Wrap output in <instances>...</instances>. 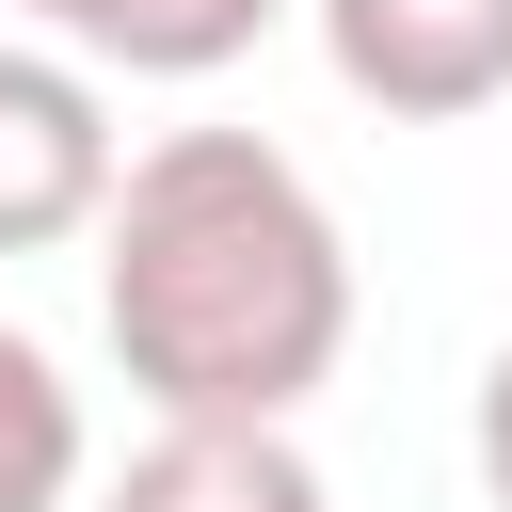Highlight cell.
Segmentation results:
<instances>
[{"label":"cell","instance_id":"obj_1","mask_svg":"<svg viewBox=\"0 0 512 512\" xmlns=\"http://www.w3.org/2000/svg\"><path fill=\"white\" fill-rule=\"evenodd\" d=\"M96 336L160 432H288L352 352V240L256 128H160L96 208Z\"/></svg>","mask_w":512,"mask_h":512},{"label":"cell","instance_id":"obj_2","mask_svg":"<svg viewBox=\"0 0 512 512\" xmlns=\"http://www.w3.org/2000/svg\"><path fill=\"white\" fill-rule=\"evenodd\" d=\"M112 176H128V144H112V96H96V80L64 64V48L0 32V256L96 240Z\"/></svg>","mask_w":512,"mask_h":512},{"label":"cell","instance_id":"obj_3","mask_svg":"<svg viewBox=\"0 0 512 512\" xmlns=\"http://www.w3.org/2000/svg\"><path fill=\"white\" fill-rule=\"evenodd\" d=\"M320 64L400 128H464L512 96V0H320Z\"/></svg>","mask_w":512,"mask_h":512},{"label":"cell","instance_id":"obj_4","mask_svg":"<svg viewBox=\"0 0 512 512\" xmlns=\"http://www.w3.org/2000/svg\"><path fill=\"white\" fill-rule=\"evenodd\" d=\"M16 16H32V48H64L80 80H112V64H128V80H224L288 0H16Z\"/></svg>","mask_w":512,"mask_h":512},{"label":"cell","instance_id":"obj_5","mask_svg":"<svg viewBox=\"0 0 512 512\" xmlns=\"http://www.w3.org/2000/svg\"><path fill=\"white\" fill-rule=\"evenodd\" d=\"M96 512H336L304 432H144Z\"/></svg>","mask_w":512,"mask_h":512},{"label":"cell","instance_id":"obj_6","mask_svg":"<svg viewBox=\"0 0 512 512\" xmlns=\"http://www.w3.org/2000/svg\"><path fill=\"white\" fill-rule=\"evenodd\" d=\"M80 464H96V432H80L64 352H48L32 320H0V512H64Z\"/></svg>","mask_w":512,"mask_h":512},{"label":"cell","instance_id":"obj_7","mask_svg":"<svg viewBox=\"0 0 512 512\" xmlns=\"http://www.w3.org/2000/svg\"><path fill=\"white\" fill-rule=\"evenodd\" d=\"M464 448H480V496L512 512V336L480 352V416H464Z\"/></svg>","mask_w":512,"mask_h":512}]
</instances>
